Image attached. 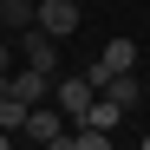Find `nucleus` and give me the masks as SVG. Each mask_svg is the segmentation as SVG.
<instances>
[{
    "instance_id": "1",
    "label": "nucleus",
    "mask_w": 150,
    "mask_h": 150,
    "mask_svg": "<svg viewBox=\"0 0 150 150\" xmlns=\"http://www.w3.org/2000/svg\"><path fill=\"white\" fill-rule=\"evenodd\" d=\"M117 72H137V39H111L105 52H98V59L85 65V79H91L98 91H105V85L117 79Z\"/></svg>"
},
{
    "instance_id": "2",
    "label": "nucleus",
    "mask_w": 150,
    "mask_h": 150,
    "mask_svg": "<svg viewBox=\"0 0 150 150\" xmlns=\"http://www.w3.org/2000/svg\"><path fill=\"white\" fill-rule=\"evenodd\" d=\"M91 98H98V85H91V79H79V72L52 85V105H59V111H65L72 124H85V111H91Z\"/></svg>"
},
{
    "instance_id": "3",
    "label": "nucleus",
    "mask_w": 150,
    "mask_h": 150,
    "mask_svg": "<svg viewBox=\"0 0 150 150\" xmlns=\"http://www.w3.org/2000/svg\"><path fill=\"white\" fill-rule=\"evenodd\" d=\"M20 46H26V65H39V72H52V79H59V39L46 33L39 20H33L26 33H20Z\"/></svg>"
},
{
    "instance_id": "4",
    "label": "nucleus",
    "mask_w": 150,
    "mask_h": 150,
    "mask_svg": "<svg viewBox=\"0 0 150 150\" xmlns=\"http://www.w3.org/2000/svg\"><path fill=\"white\" fill-rule=\"evenodd\" d=\"M79 20H85V7H79V0H39V26L52 33V39L79 33Z\"/></svg>"
},
{
    "instance_id": "5",
    "label": "nucleus",
    "mask_w": 150,
    "mask_h": 150,
    "mask_svg": "<svg viewBox=\"0 0 150 150\" xmlns=\"http://www.w3.org/2000/svg\"><path fill=\"white\" fill-rule=\"evenodd\" d=\"M59 131H65V111H59V105H33V117H26V137L46 150V144H52Z\"/></svg>"
},
{
    "instance_id": "6",
    "label": "nucleus",
    "mask_w": 150,
    "mask_h": 150,
    "mask_svg": "<svg viewBox=\"0 0 150 150\" xmlns=\"http://www.w3.org/2000/svg\"><path fill=\"white\" fill-rule=\"evenodd\" d=\"M52 85H59V79L39 72V65H33V72H13V91L26 98V105H52Z\"/></svg>"
},
{
    "instance_id": "7",
    "label": "nucleus",
    "mask_w": 150,
    "mask_h": 150,
    "mask_svg": "<svg viewBox=\"0 0 150 150\" xmlns=\"http://www.w3.org/2000/svg\"><path fill=\"white\" fill-rule=\"evenodd\" d=\"M26 117H33V105H26V98H0V131H7V137H26Z\"/></svg>"
},
{
    "instance_id": "8",
    "label": "nucleus",
    "mask_w": 150,
    "mask_h": 150,
    "mask_svg": "<svg viewBox=\"0 0 150 150\" xmlns=\"http://www.w3.org/2000/svg\"><path fill=\"white\" fill-rule=\"evenodd\" d=\"M124 117H131V111H124L117 98H105V91H98V98H91V111H85V124H98V131H117Z\"/></svg>"
},
{
    "instance_id": "9",
    "label": "nucleus",
    "mask_w": 150,
    "mask_h": 150,
    "mask_svg": "<svg viewBox=\"0 0 150 150\" xmlns=\"http://www.w3.org/2000/svg\"><path fill=\"white\" fill-rule=\"evenodd\" d=\"M33 20H39V7H33V0H0V26H13V33H26Z\"/></svg>"
},
{
    "instance_id": "10",
    "label": "nucleus",
    "mask_w": 150,
    "mask_h": 150,
    "mask_svg": "<svg viewBox=\"0 0 150 150\" xmlns=\"http://www.w3.org/2000/svg\"><path fill=\"white\" fill-rule=\"evenodd\" d=\"M105 98H117L124 111H137V72H117V79L105 85Z\"/></svg>"
},
{
    "instance_id": "11",
    "label": "nucleus",
    "mask_w": 150,
    "mask_h": 150,
    "mask_svg": "<svg viewBox=\"0 0 150 150\" xmlns=\"http://www.w3.org/2000/svg\"><path fill=\"white\" fill-rule=\"evenodd\" d=\"M72 150H111V131H98V124H79V131H72Z\"/></svg>"
},
{
    "instance_id": "12",
    "label": "nucleus",
    "mask_w": 150,
    "mask_h": 150,
    "mask_svg": "<svg viewBox=\"0 0 150 150\" xmlns=\"http://www.w3.org/2000/svg\"><path fill=\"white\" fill-rule=\"evenodd\" d=\"M0 72H13V46L7 39H0Z\"/></svg>"
},
{
    "instance_id": "13",
    "label": "nucleus",
    "mask_w": 150,
    "mask_h": 150,
    "mask_svg": "<svg viewBox=\"0 0 150 150\" xmlns=\"http://www.w3.org/2000/svg\"><path fill=\"white\" fill-rule=\"evenodd\" d=\"M0 150H13V137H7V131H0Z\"/></svg>"
},
{
    "instance_id": "14",
    "label": "nucleus",
    "mask_w": 150,
    "mask_h": 150,
    "mask_svg": "<svg viewBox=\"0 0 150 150\" xmlns=\"http://www.w3.org/2000/svg\"><path fill=\"white\" fill-rule=\"evenodd\" d=\"M137 150H150V131H144V144H137Z\"/></svg>"
}]
</instances>
